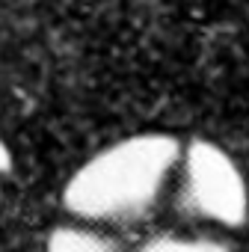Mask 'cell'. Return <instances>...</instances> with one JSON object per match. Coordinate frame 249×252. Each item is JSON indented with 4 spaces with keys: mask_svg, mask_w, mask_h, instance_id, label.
<instances>
[{
    "mask_svg": "<svg viewBox=\"0 0 249 252\" xmlns=\"http://www.w3.org/2000/svg\"><path fill=\"white\" fill-rule=\"evenodd\" d=\"M178 160V140L140 134L86 160L68 181L62 199L77 217H128L146 211Z\"/></svg>",
    "mask_w": 249,
    "mask_h": 252,
    "instance_id": "cell-1",
    "label": "cell"
},
{
    "mask_svg": "<svg viewBox=\"0 0 249 252\" xmlns=\"http://www.w3.org/2000/svg\"><path fill=\"white\" fill-rule=\"evenodd\" d=\"M48 252H113V246L83 228H57L48 240Z\"/></svg>",
    "mask_w": 249,
    "mask_h": 252,
    "instance_id": "cell-3",
    "label": "cell"
},
{
    "mask_svg": "<svg viewBox=\"0 0 249 252\" xmlns=\"http://www.w3.org/2000/svg\"><path fill=\"white\" fill-rule=\"evenodd\" d=\"M143 252H228V249L222 243L205 240V237H160V240L149 243Z\"/></svg>",
    "mask_w": 249,
    "mask_h": 252,
    "instance_id": "cell-4",
    "label": "cell"
},
{
    "mask_svg": "<svg viewBox=\"0 0 249 252\" xmlns=\"http://www.w3.org/2000/svg\"><path fill=\"white\" fill-rule=\"evenodd\" d=\"M12 166V158H9V149L3 146V143H0V172H6Z\"/></svg>",
    "mask_w": 249,
    "mask_h": 252,
    "instance_id": "cell-5",
    "label": "cell"
},
{
    "mask_svg": "<svg viewBox=\"0 0 249 252\" xmlns=\"http://www.w3.org/2000/svg\"><path fill=\"white\" fill-rule=\"evenodd\" d=\"M190 205L225 225H240L249 214V193L234 160L208 140H193L184 152Z\"/></svg>",
    "mask_w": 249,
    "mask_h": 252,
    "instance_id": "cell-2",
    "label": "cell"
}]
</instances>
